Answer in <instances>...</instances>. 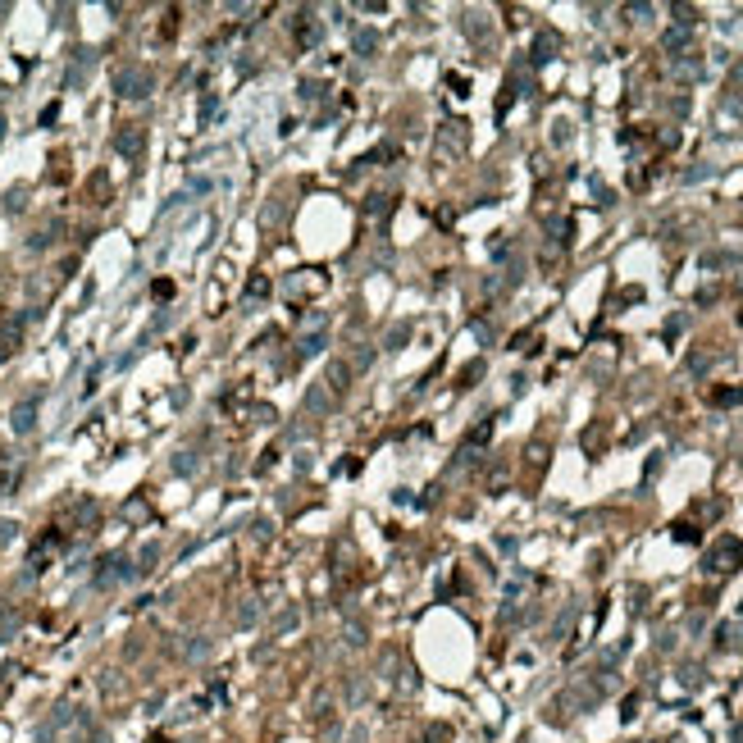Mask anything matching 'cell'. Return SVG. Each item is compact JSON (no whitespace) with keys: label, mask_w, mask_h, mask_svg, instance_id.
<instances>
[{"label":"cell","mask_w":743,"mask_h":743,"mask_svg":"<svg viewBox=\"0 0 743 743\" xmlns=\"http://www.w3.org/2000/svg\"><path fill=\"white\" fill-rule=\"evenodd\" d=\"M9 424H14V433H32V429H37V397L18 401L14 415H9Z\"/></svg>","instance_id":"cell-4"},{"label":"cell","mask_w":743,"mask_h":743,"mask_svg":"<svg viewBox=\"0 0 743 743\" xmlns=\"http://www.w3.org/2000/svg\"><path fill=\"white\" fill-rule=\"evenodd\" d=\"M406 333H411V329H406V324H397V329H392V333H388V342H392V352H397V342H406Z\"/></svg>","instance_id":"cell-14"},{"label":"cell","mask_w":743,"mask_h":743,"mask_svg":"<svg viewBox=\"0 0 743 743\" xmlns=\"http://www.w3.org/2000/svg\"><path fill=\"white\" fill-rule=\"evenodd\" d=\"M739 556H743V548H739L734 538H720V548H716L712 556H707V570H734V565H739Z\"/></svg>","instance_id":"cell-2"},{"label":"cell","mask_w":743,"mask_h":743,"mask_svg":"<svg viewBox=\"0 0 743 743\" xmlns=\"http://www.w3.org/2000/svg\"><path fill=\"white\" fill-rule=\"evenodd\" d=\"M305 401H310V411H320V415H324V411H333V397H324V392H310Z\"/></svg>","instance_id":"cell-11"},{"label":"cell","mask_w":743,"mask_h":743,"mask_svg":"<svg viewBox=\"0 0 743 743\" xmlns=\"http://www.w3.org/2000/svg\"><path fill=\"white\" fill-rule=\"evenodd\" d=\"M114 146L124 151V156H141V146H146V133H141V128H124V133L114 137Z\"/></svg>","instance_id":"cell-6"},{"label":"cell","mask_w":743,"mask_h":743,"mask_svg":"<svg viewBox=\"0 0 743 743\" xmlns=\"http://www.w3.org/2000/svg\"><path fill=\"white\" fill-rule=\"evenodd\" d=\"M124 516H128V520H141V516H146V501H128Z\"/></svg>","instance_id":"cell-12"},{"label":"cell","mask_w":743,"mask_h":743,"mask_svg":"<svg viewBox=\"0 0 743 743\" xmlns=\"http://www.w3.org/2000/svg\"><path fill=\"white\" fill-rule=\"evenodd\" d=\"M0 128H5V124H0Z\"/></svg>","instance_id":"cell-16"},{"label":"cell","mask_w":743,"mask_h":743,"mask_svg":"<svg viewBox=\"0 0 743 743\" xmlns=\"http://www.w3.org/2000/svg\"><path fill=\"white\" fill-rule=\"evenodd\" d=\"M156 561H160V548H146V552H141V565H137V575L156 570Z\"/></svg>","instance_id":"cell-10"},{"label":"cell","mask_w":743,"mask_h":743,"mask_svg":"<svg viewBox=\"0 0 743 743\" xmlns=\"http://www.w3.org/2000/svg\"><path fill=\"white\" fill-rule=\"evenodd\" d=\"M561 46V37H556V32H543L538 37V46H533V60H552V50Z\"/></svg>","instance_id":"cell-8"},{"label":"cell","mask_w":743,"mask_h":743,"mask_svg":"<svg viewBox=\"0 0 743 743\" xmlns=\"http://www.w3.org/2000/svg\"><path fill=\"white\" fill-rule=\"evenodd\" d=\"M297 620H301V616H297V611H283V620H278V634H288V629H297Z\"/></svg>","instance_id":"cell-13"},{"label":"cell","mask_w":743,"mask_h":743,"mask_svg":"<svg viewBox=\"0 0 743 743\" xmlns=\"http://www.w3.org/2000/svg\"><path fill=\"white\" fill-rule=\"evenodd\" d=\"M23 324H28V315H9V320H5V333H0V352H18V342H23Z\"/></svg>","instance_id":"cell-5"},{"label":"cell","mask_w":743,"mask_h":743,"mask_svg":"<svg viewBox=\"0 0 743 743\" xmlns=\"http://www.w3.org/2000/svg\"><path fill=\"white\" fill-rule=\"evenodd\" d=\"M352 50H356V55H374V50H379V32L356 28V32H352Z\"/></svg>","instance_id":"cell-7"},{"label":"cell","mask_w":743,"mask_h":743,"mask_svg":"<svg viewBox=\"0 0 743 743\" xmlns=\"http://www.w3.org/2000/svg\"><path fill=\"white\" fill-rule=\"evenodd\" d=\"M151 87H156L151 69H119V78H114V92L124 96V101H146Z\"/></svg>","instance_id":"cell-1"},{"label":"cell","mask_w":743,"mask_h":743,"mask_svg":"<svg viewBox=\"0 0 743 743\" xmlns=\"http://www.w3.org/2000/svg\"><path fill=\"white\" fill-rule=\"evenodd\" d=\"M119 579H133V565L124 556H105L101 570H96V584H119Z\"/></svg>","instance_id":"cell-3"},{"label":"cell","mask_w":743,"mask_h":743,"mask_svg":"<svg viewBox=\"0 0 743 743\" xmlns=\"http://www.w3.org/2000/svg\"><path fill=\"white\" fill-rule=\"evenodd\" d=\"M192 465H196V461H192V452H183V456H178V461H173V470H178V474H188V470H192Z\"/></svg>","instance_id":"cell-15"},{"label":"cell","mask_w":743,"mask_h":743,"mask_svg":"<svg viewBox=\"0 0 743 743\" xmlns=\"http://www.w3.org/2000/svg\"><path fill=\"white\" fill-rule=\"evenodd\" d=\"M739 397H743V392H739V388H725V392H712V401H716V406H734V401H739Z\"/></svg>","instance_id":"cell-9"}]
</instances>
